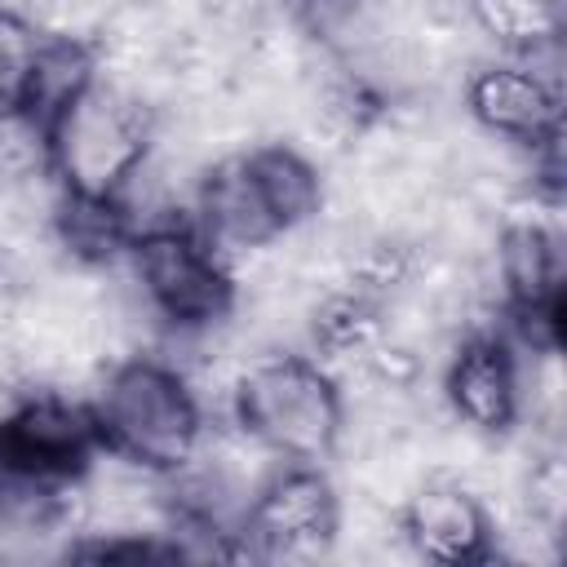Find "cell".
Segmentation results:
<instances>
[{
    "label": "cell",
    "mask_w": 567,
    "mask_h": 567,
    "mask_svg": "<svg viewBox=\"0 0 567 567\" xmlns=\"http://www.w3.org/2000/svg\"><path fill=\"white\" fill-rule=\"evenodd\" d=\"M124 279L168 341L221 323L235 306L230 266L195 235V226L137 235L124 252Z\"/></svg>",
    "instance_id": "277c9868"
},
{
    "label": "cell",
    "mask_w": 567,
    "mask_h": 567,
    "mask_svg": "<svg viewBox=\"0 0 567 567\" xmlns=\"http://www.w3.org/2000/svg\"><path fill=\"white\" fill-rule=\"evenodd\" d=\"M190 226L230 266V279L279 239V226H275V217H270V208L257 190V177L248 168V151L230 155V159H217L199 177Z\"/></svg>",
    "instance_id": "9c48e42d"
},
{
    "label": "cell",
    "mask_w": 567,
    "mask_h": 567,
    "mask_svg": "<svg viewBox=\"0 0 567 567\" xmlns=\"http://www.w3.org/2000/svg\"><path fill=\"white\" fill-rule=\"evenodd\" d=\"M399 532L408 554L430 563H474L492 549V514L478 487L434 474L399 509Z\"/></svg>",
    "instance_id": "30bf717a"
},
{
    "label": "cell",
    "mask_w": 567,
    "mask_h": 567,
    "mask_svg": "<svg viewBox=\"0 0 567 567\" xmlns=\"http://www.w3.org/2000/svg\"><path fill=\"white\" fill-rule=\"evenodd\" d=\"M275 9H284L292 22H301L319 44L332 40L359 9V0H275Z\"/></svg>",
    "instance_id": "2e32d148"
},
{
    "label": "cell",
    "mask_w": 567,
    "mask_h": 567,
    "mask_svg": "<svg viewBox=\"0 0 567 567\" xmlns=\"http://www.w3.org/2000/svg\"><path fill=\"white\" fill-rule=\"evenodd\" d=\"M97 80V58L93 44L71 40V35H49L40 31V49L31 62V80H27V111L53 120L66 102H75L89 84Z\"/></svg>",
    "instance_id": "7c38bea8"
},
{
    "label": "cell",
    "mask_w": 567,
    "mask_h": 567,
    "mask_svg": "<svg viewBox=\"0 0 567 567\" xmlns=\"http://www.w3.org/2000/svg\"><path fill=\"white\" fill-rule=\"evenodd\" d=\"M102 447L173 474L199 443L208 412L195 399L190 381L164 354L115 359L89 394Z\"/></svg>",
    "instance_id": "6da1fadb"
},
{
    "label": "cell",
    "mask_w": 567,
    "mask_h": 567,
    "mask_svg": "<svg viewBox=\"0 0 567 567\" xmlns=\"http://www.w3.org/2000/svg\"><path fill=\"white\" fill-rule=\"evenodd\" d=\"M49 182H58L49 159V120L27 106L0 111V186L31 190Z\"/></svg>",
    "instance_id": "5bb4252c"
},
{
    "label": "cell",
    "mask_w": 567,
    "mask_h": 567,
    "mask_svg": "<svg viewBox=\"0 0 567 567\" xmlns=\"http://www.w3.org/2000/svg\"><path fill=\"white\" fill-rule=\"evenodd\" d=\"M40 0H0V13H18V18H31Z\"/></svg>",
    "instance_id": "e0dca14e"
},
{
    "label": "cell",
    "mask_w": 567,
    "mask_h": 567,
    "mask_svg": "<svg viewBox=\"0 0 567 567\" xmlns=\"http://www.w3.org/2000/svg\"><path fill=\"white\" fill-rule=\"evenodd\" d=\"M443 408L452 421L505 439L518 425V354L496 328L461 337L439 372Z\"/></svg>",
    "instance_id": "ba28073f"
},
{
    "label": "cell",
    "mask_w": 567,
    "mask_h": 567,
    "mask_svg": "<svg viewBox=\"0 0 567 567\" xmlns=\"http://www.w3.org/2000/svg\"><path fill=\"white\" fill-rule=\"evenodd\" d=\"M248 168L257 177V190H261V199H266L279 235L301 230L315 217H323V208H328L323 168L310 155H301L297 146H288V142H261V146L248 151Z\"/></svg>",
    "instance_id": "8fae6325"
},
{
    "label": "cell",
    "mask_w": 567,
    "mask_h": 567,
    "mask_svg": "<svg viewBox=\"0 0 567 567\" xmlns=\"http://www.w3.org/2000/svg\"><path fill=\"white\" fill-rule=\"evenodd\" d=\"M102 447L89 399L75 390L27 385L0 416V456L40 483H71Z\"/></svg>",
    "instance_id": "5b68a950"
},
{
    "label": "cell",
    "mask_w": 567,
    "mask_h": 567,
    "mask_svg": "<svg viewBox=\"0 0 567 567\" xmlns=\"http://www.w3.org/2000/svg\"><path fill=\"white\" fill-rule=\"evenodd\" d=\"M35 49H40V27L31 18L0 13V111H13L27 102Z\"/></svg>",
    "instance_id": "9a60e30c"
},
{
    "label": "cell",
    "mask_w": 567,
    "mask_h": 567,
    "mask_svg": "<svg viewBox=\"0 0 567 567\" xmlns=\"http://www.w3.org/2000/svg\"><path fill=\"white\" fill-rule=\"evenodd\" d=\"M465 13L492 53H532L563 40V0H470Z\"/></svg>",
    "instance_id": "4fadbf2b"
},
{
    "label": "cell",
    "mask_w": 567,
    "mask_h": 567,
    "mask_svg": "<svg viewBox=\"0 0 567 567\" xmlns=\"http://www.w3.org/2000/svg\"><path fill=\"white\" fill-rule=\"evenodd\" d=\"M341 487L310 461H288L257 492L239 545L257 558H319L332 545Z\"/></svg>",
    "instance_id": "8992f818"
},
{
    "label": "cell",
    "mask_w": 567,
    "mask_h": 567,
    "mask_svg": "<svg viewBox=\"0 0 567 567\" xmlns=\"http://www.w3.org/2000/svg\"><path fill=\"white\" fill-rule=\"evenodd\" d=\"M465 115L492 137L540 146L563 133V84L536 71L527 58L492 53L461 84Z\"/></svg>",
    "instance_id": "52a82bcc"
},
{
    "label": "cell",
    "mask_w": 567,
    "mask_h": 567,
    "mask_svg": "<svg viewBox=\"0 0 567 567\" xmlns=\"http://www.w3.org/2000/svg\"><path fill=\"white\" fill-rule=\"evenodd\" d=\"M279 461H328L341 434V394L310 354H261L235 385L230 412Z\"/></svg>",
    "instance_id": "3957f363"
},
{
    "label": "cell",
    "mask_w": 567,
    "mask_h": 567,
    "mask_svg": "<svg viewBox=\"0 0 567 567\" xmlns=\"http://www.w3.org/2000/svg\"><path fill=\"white\" fill-rule=\"evenodd\" d=\"M155 111L111 80H93L49 120V159L66 195L111 199L155 137Z\"/></svg>",
    "instance_id": "7a4b0ae2"
}]
</instances>
